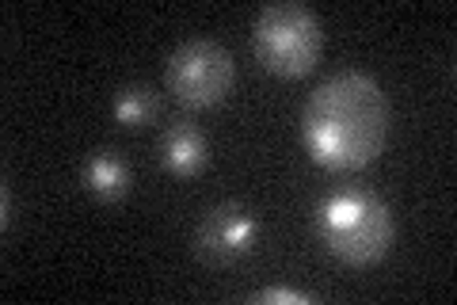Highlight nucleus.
<instances>
[{
    "label": "nucleus",
    "mask_w": 457,
    "mask_h": 305,
    "mask_svg": "<svg viewBox=\"0 0 457 305\" xmlns=\"http://www.w3.org/2000/svg\"><path fill=\"white\" fill-rule=\"evenodd\" d=\"M389 96L359 69L332 72L312 89L302 111V141L328 172H359L385 149L389 138Z\"/></svg>",
    "instance_id": "obj_1"
},
{
    "label": "nucleus",
    "mask_w": 457,
    "mask_h": 305,
    "mask_svg": "<svg viewBox=\"0 0 457 305\" xmlns=\"http://www.w3.org/2000/svg\"><path fill=\"white\" fill-rule=\"evenodd\" d=\"M317 237L339 264L374 267L393 249L396 222L381 195L366 187H339L317 207Z\"/></svg>",
    "instance_id": "obj_2"
},
{
    "label": "nucleus",
    "mask_w": 457,
    "mask_h": 305,
    "mask_svg": "<svg viewBox=\"0 0 457 305\" xmlns=\"http://www.w3.org/2000/svg\"><path fill=\"white\" fill-rule=\"evenodd\" d=\"M252 47L278 77H305L320 62L324 23L302 0H275L252 23Z\"/></svg>",
    "instance_id": "obj_3"
},
{
    "label": "nucleus",
    "mask_w": 457,
    "mask_h": 305,
    "mask_svg": "<svg viewBox=\"0 0 457 305\" xmlns=\"http://www.w3.org/2000/svg\"><path fill=\"white\" fill-rule=\"evenodd\" d=\"M164 80H168V92L176 96L183 107L206 111V107H218L221 99L233 92L237 65L221 42L187 38L168 54Z\"/></svg>",
    "instance_id": "obj_4"
},
{
    "label": "nucleus",
    "mask_w": 457,
    "mask_h": 305,
    "mask_svg": "<svg viewBox=\"0 0 457 305\" xmlns=\"http://www.w3.org/2000/svg\"><path fill=\"white\" fill-rule=\"evenodd\" d=\"M260 217L240 202H218L203 214V222L195 229V252L206 259V264H237L245 259L255 244H260Z\"/></svg>",
    "instance_id": "obj_5"
},
{
    "label": "nucleus",
    "mask_w": 457,
    "mask_h": 305,
    "mask_svg": "<svg viewBox=\"0 0 457 305\" xmlns=\"http://www.w3.org/2000/svg\"><path fill=\"white\" fill-rule=\"evenodd\" d=\"M161 165L176 180H191L210 165V141L195 123H171L161 134Z\"/></svg>",
    "instance_id": "obj_6"
},
{
    "label": "nucleus",
    "mask_w": 457,
    "mask_h": 305,
    "mask_svg": "<svg viewBox=\"0 0 457 305\" xmlns=\"http://www.w3.org/2000/svg\"><path fill=\"white\" fill-rule=\"evenodd\" d=\"M80 183H84V191L99 202H122L134 187V172L119 149H96L84 157Z\"/></svg>",
    "instance_id": "obj_7"
},
{
    "label": "nucleus",
    "mask_w": 457,
    "mask_h": 305,
    "mask_svg": "<svg viewBox=\"0 0 457 305\" xmlns=\"http://www.w3.org/2000/svg\"><path fill=\"white\" fill-rule=\"evenodd\" d=\"M111 114L114 123L126 126V130H137L156 119V92L149 84H122L111 99Z\"/></svg>",
    "instance_id": "obj_8"
},
{
    "label": "nucleus",
    "mask_w": 457,
    "mask_h": 305,
    "mask_svg": "<svg viewBox=\"0 0 457 305\" xmlns=\"http://www.w3.org/2000/svg\"><path fill=\"white\" fill-rule=\"evenodd\" d=\"M255 305H312L317 298L309 290H297V286H267V290H255L252 294Z\"/></svg>",
    "instance_id": "obj_9"
},
{
    "label": "nucleus",
    "mask_w": 457,
    "mask_h": 305,
    "mask_svg": "<svg viewBox=\"0 0 457 305\" xmlns=\"http://www.w3.org/2000/svg\"><path fill=\"white\" fill-rule=\"evenodd\" d=\"M0 199H4V217H0V225L12 229V222H16V214H12V187H8V183L0 187Z\"/></svg>",
    "instance_id": "obj_10"
}]
</instances>
